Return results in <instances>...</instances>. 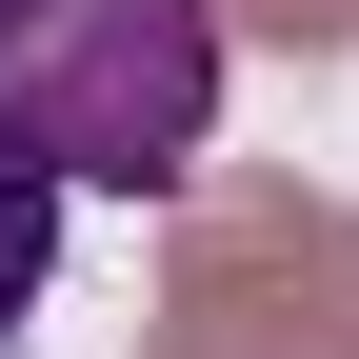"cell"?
<instances>
[{
    "instance_id": "6da1fadb",
    "label": "cell",
    "mask_w": 359,
    "mask_h": 359,
    "mask_svg": "<svg viewBox=\"0 0 359 359\" xmlns=\"http://www.w3.org/2000/svg\"><path fill=\"white\" fill-rule=\"evenodd\" d=\"M200 120H219V20L200 0H80L60 40L0 60V140H20L40 180L160 200V180H200Z\"/></svg>"
},
{
    "instance_id": "7a4b0ae2",
    "label": "cell",
    "mask_w": 359,
    "mask_h": 359,
    "mask_svg": "<svg viewBox=\"0 0 359 359\" xmlns=\"http://www.w3.org/2000/svg\"><path fill=\"white\" fill-rule=\"evenodd\" d=\"M140 359H320V320H299V280H280V180H219L200 200L180 299L140 320Z\"/></svg>"
},
{
    "instance_id": "3957f363",
    "label": "cell",
    "mask_w": 359,
    "mask_h": 359,
    "mask_svg": "<svg viewBox=\"0 0 359 359\" xmlns=\"http://www.w3.org/2000/svg\"><path fill=\"white\" fill-rule=\"evenodd\" d=\"M280 280H299V320H320V359H359V219L339 200H280Z\"/></svg>"
},
{
    "instance_id": "277c9868",
    "label": "cell",
    "mask_w": 359,
    "mask_h": 359,
    "mask_svg": "<svg viewBox=\"0 0 359 359\" xmlns=\"http://www.w3.org/2000/svg\"><path fill=\"white\" fill-rule=\"evenodd\" d=\"M40 259H60V180H40L20 140H0V339H20V299H40Z\"/></svg>"
},
{
    "instance_id": "5b68a950",
    "label": "cell",
    "mask_w": 359,
    "mask_h": 359,
    "mask_svg": "<svg viewBox=\"0 0 359 359\" xmlns=\"http://www.w3.org/2000/svg\"><path fill=\"white\" fill-rule=\"evenodd\" d=\"M259 20H280V40H359V0H259Z\"/></svg>"
},
{
    "instance_id": "8992f818",
    "label": "cell",
    "mask_w": 359,
    "mask_h": 359,
    "mask_svg": "<svg viewBox=\"0 0 359 359\" xmlns=\"http://www.w3.org/2000/svg\"><path fill=\"white\" fill-rule=\"evenodd\" d=\"M60 20H80V0H0V60H20V40H60Z\"/></svg>"
}]
</instances>
